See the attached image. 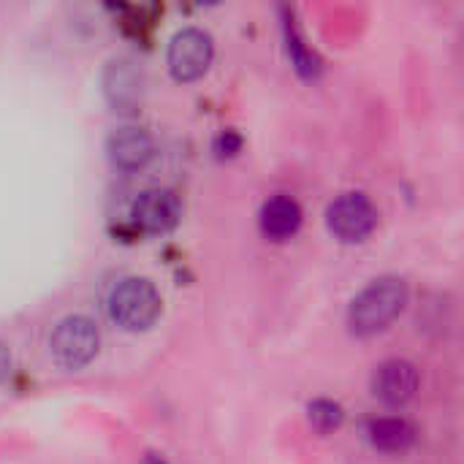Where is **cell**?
<instances>
[{
    "label": "cell",
    "instance_id": "6da1fadb",
    "mask_svg": "<svg viewBox=\"0 0 464 464\" xmlns=\"http://www.w3.org/2000/svg\"><path fill=\"white\" fill-rule=\"evenodd\" d=\"M408 304V285L400 277H381L370 283L351 304L348 324L356 334H375L386 329Z\"/></svg>",
    "mask_w": 464,
    "mask_h": 464
},
{
    "label": "cell",
    "instance_id": "7a4b0ae2",
    "mask_svg": "<svg viewBox=\"0 0 464 464\" xmlns=\"http://www.w3.org/2000/svg\"><path fill=\"white\" fill-rule=\"evenodd\" d=\"M109 315L128 332L150 329L160 315V294L150 280L128 277L114 285L109 296Z\"/></svg>",
    "mask_w": 464,
    "mask_h": 464
},
{
    "label": "cell",
    "instance_id": "3957f363",
    "mask_svg": "<svg viewBox=\"0 0 464 464\" xmlns=\"http://www.w3.org/2000/svg\"><path fill=\"white\" fill-rule=\"evenodd\" d=\"M98 343H101V337H98L95 324L84 315H71L54 326V332L49 337V351L60 367L79 370L95 359Z\"/></svg>",
    "mask_w": 464,
    "mask_h": 464
},
{
    "label": "cell",
    "instance_id": "277c9868",
    "mask_svg": "<svg viewBox=\"0 0 464 464\" xmlns=\"http://www.w3.org/2000/svg\"><path fill=\"white\" fill-rule=\"evenodd\" d=\"M329 228L337 234L343 242H362L364 237L372 234L378 223V212L372 201L362 193H345L329 207Z\"/></svg>",
    "mask_w": 464,
    "mask_h": 464
},
{
    "label": "cell",
    "instance_id": "5b68a950",
    "mask_svg": "<svg viewBox=\"0 0 464 464\" xmlns=\"http://www.w3.org/2000/svg\"><path fill=\"white\" fill-rule=\"evenodd\" d=\"M212 54H215L212 38L198 27H188V30H182V33H177L171 38L169 68H171V73L177 79L190 82V79H198L209 68Z\"/></svg>",
    "mask_w": 464,
    "mask_h": 464
},
{
    "label": "cell",
    "instance_id": "8992f818",
    "mask_svg": "<svg viewBox=\"0 0 464 464\" xmlns=\"http://www.w3.org/2000/svg\"><path fill=\"white\" fill-rule=\"evenodd\" d=\"M179 198L166 188H150L133 201L130 218L147 234H166L179 223Z\"/></svg>",
    "mask_w": 464,
    "mask_h": 464
},
{
    "label": "cell",
    "instance_id": "52a82bcc",
    "mask_svg": "<svg viewBox=\"0 0 464 464\" xmlns=\"http://www.w3.org/2000/svg\"><path fill=\"white\" fill-rule=\"evenodd\" d=\"M372 392L381 402L386 405H405L416 397L419 392V372L411 362H402V359H392V362H383L378 370H375V378H372Z\"/></svg>",
    "mask_w": 464,
    "mask_h": 464
},
{
    "label": "cell",
    "instance_id": "ba28073f",
    "mask_svg": "<svg viewBox=\"0 0 464 464\" xmlns=\"http://www.w3.org/2000/svg\"><path fill=\"white\" fill-rule=\"evenodd\" d=\"M106 152H109L111 166H117L122 171H139V169H144L150 163V158L155 152V144H152V136L144 128L125 125V128H117L109 136Z\"/></svg>",
    "mask_w": 464,
    "mask_h": 464
},
{
    "label": "cell",
    "instance_id": "9c48e42d",
    "mask_svg": "<svg viewBox=\"0 0 464 464\" xmlns=\"http://www.w3.org/2000/svg\"><path fill=\"white\" fill-rule=\"evenodd\" d=\"M103 90H106V98L111 101V106H117V109L136 106L141 98V71L128 60H114L106 68Z\"/></svg>",
    "mask_w": 464,
    "mask_h": 464
},
{
    "label": "cell",
    "instance_id": "30bf717a",
    "mask_svg": "<svg viewBox=\"0 0 464 464\" xmlns=\"http://www.w3.org/2000/svg\"><path fill=\"white\" fill-rule=\"evenodd\" d=\"M302 226V207L291 196H275L261 209V231L275 239H291Z\"/></svg>",
    "mask_w": 464,
    "mask_h": 464
},
{
    "label": "cell",
    "instance_id": "8fae6325",
    "mask_svg": "<svg viewBox=\"0 0 464 464\" xmlns=\"http://www.w3.org/2000/svg\"><path fill=\"white\" fill-rule=\"evenodd\" d=\"M413 440H416V430L405 419L389 416V419H378V421L370 424V443L378 451L400 454V451L411 449Z\"/></svg>",
    "mask_w": 464,
    "mask_h": 464
},
{
    "label": "cell",
    "instance_id": "7c38bea8",
    "mask_svg": "<svg viewBox=\"0 0 464 464\" xmlns=\"http://www.w3.org/2000/svg\"><path fill=\"white\" fill-rule=\"evenodd\" d=\"M310 424L318 432H332L343 424V408L332 400H318L310 405Z\"/></svg>",
    "mask_w": 464,
    "mask_h": 464
},
{
    "label": "cell",
    "instance_id": "4fadbf2b",
    "mask_svg": "<svg viewBox=\"0 0 464 464\" xmlns=\"http://www.w3.org/2000/svg\"><path fill=\"white\" fill-rule=\"evenodd\" d=\"M239 147H242V139H239V136H237L234 130H226V133H223V136L218 139V150H220L223 155H234V152H237Z\"/></svg>",
    "mask_w": 464,
    "mask_h": 464
},
{
    "label": "cell",
    "instance_id": "5bb4252c",
    "mask_svg": "<svg viewBox=\"0 0 464 464\" xmlns=\"http://www.w3.org/2000/svg\"><path fill=\"white\" fill-rule=\"evenodd\" d=\"M8 370H11V353H8V348L0 343V383L5 381Z\"/></svg>",
    "mask_w": 464,
    "mask_h": 464
}]
</instances>
